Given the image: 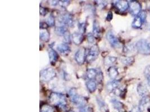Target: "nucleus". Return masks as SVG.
<instances>
[{
	"mask_svg": "<svg viewBox=\"0 0 150 112\" xmlns=\"http://www.w3.org/2000/svg\"><path fill=\"white\" fill-rule=\"evenodd\" d=\"M50 101L52 104L58 106L62 111H66L67 102L64 95L58 92H52L50 96Z\"/></svg>",
	"mask_w": 150,
	"mask_h": 112,
	"instance_id": "1",
	"label": "nucleus"
},
{
	"mask_svg": "<svg viewBox=\"0 0 150 112\" xmlns=\"http://www.w3.org/2000/svg\"><path fill=\"white\" fill-rule=\"evenodd\" d=\"M136 48L138 52L142 55H150V43L145 39H141L136 43Z\"/></svg>",
	"mask_w": 150,
	"mask_h": 112,
	"instance_id": "2",
	"label": "nucleus"
},
{
	"mask_svg": "<svg viewBox=\"0 0 150 112\" xmlns=\"http://www.w3.org/2000/svg\"><path fill=\"white\" fill-rule=\"evenodd\" d=\"M69 95L71 102L75 105H78L80 107L86 104V100L84 98L80 96L76 91V89L73 88L69 91Z\"/></svg>",
	"mask_w": 150,
	"mask_h": 112,
	"instance_id": "3",
	"label": "nucleus"
},
{
	"mask_svg": "<svg viewBox=\"0 0 150 112\" xmlns=\"http://www.w3.org/2000/svg\"><path fill=\"white\" fill-rule=\"evenodd\" d=\"M56 76V73L52 68H47L40 72V78L43 81L47 82L53 79Z\"/></svg>",
	"mask_w": 150,
	"mask_h": 112,
	"instance_id": "4",
	"label": "nucleus"
},
{
	"mask_svg": "<svg viewBox=\"0 0 150 112\" xmlns=\"http://www.w3.org/2000/svg\"><path fill=\"white\" fill-rule=\"evenodd\" d=\"M100 53V49L97 45H94L89 49L88 52L86 55V60L88 62L94 61L97 58Z\"/></svg>",
	"mask_w": 150,
	"mask_h": 112,
	"instance_id": "5",
	"label": "nucleus"
},
{
	"mask_svg": "<svg viewBox=\"0 0 150 112\" xmlns=\"http://www.w3.org/2000/svg\"><path fill=\"white\" fill-rule=\"evenodd\" d=\"M62 24L64 25H68L69 27H73L74 24V21L73 16L69 13H64L62 14L59 19Z\"/></svg>",
	"mask_w": 150,
	"mask_h": 112,
	"instance_id": "6",
	"label": "nucleus"
},
{
	"mask_svg": "<svg viewBox=\"0 0 150 112\" xmlns=\"http://www.w3.org/2000/svg\"><path fill=\"white\" fill-rule=\"evenodd\" d=\"M130 12L133 15L137 16L140 13L141 5L139 2L136 1H132L129 4Z\"/></svg>",
	"mask_w": 150,
	"mask_h": 112,
	"instance_id": "7",
	"label": "nucleus"
},
{
	"mask_svg": "<svg viewBox=\"0 0 150 112\" xmlns=\"http://www.w3.org/2000/svg\"><path fill=\"white\" fill-rule=\"evenodd\" d=\"M106 38L112 47L114 48H117L120 47V44L119 39L111 31L108 32L106 34Z\"/></svg>",
	"mask_w": 150,
	"mask_h": 112,
	"instance_id": "8",
	"label": "nucleus"
},
{
	"mask_svg": "<svg viewBox=\"0 0 150 112\" xmlns=\"http://www.w3.org/2000/svg\"><path fill=\"white\" fill-rule=\"evenodd\" d=\"M86 58V49L84 48L78 49L77 52L75 53V59L76 62L79 64H82L84 63Z\"/></svg>",
	"mask_w": 150,
	"mask_h": 112,
	"instance_id": "9",
	"label": "nucleus"
},
{
	"mask_svg": "<svg viewBox=\"0 0 150 112\" xmlns=\"http://www.w3.org/2000/svg\"><path fill=\"white\" fill-rule=\"evenodd\" d=\"M114 5L120 12H124L129 8V4L127 1H116Z\"/></svg>",
	"mask_w": 150,
	"mask_h": 112,
	"instance_id": "10",
	"label": "nucleus"
},
{
	"mask_svg": "<svg viewBox=\"0 0 150 112\" xmlns=\"http://www.w3.org/2000/svg\"><path fill=\"white\" fill-rule=\"evenodd\" d=\"M57 50L62 55H67L70 52V48L67 43L59 44L57 47Z\"/></svg>",
	"mask_w": 150,
	"mask_h": 112,
	"instance_id": "11",
	"label": "nucleus"
},
{
	"mask_svg": "<svg viewBox=\"0 0 150 112\" xmlns=\"http://www.w3.org/2000/svg\"><path fill=\"white\" fill-rule=\"evenodd\" d=\"M48 56H49V60H50V63L54 65L55 63L57 62L59 58L57 52L54 49H52V48H50L48 50Z\"/></svg>",
	"mask_w": 150,
	"mask_h": 112,
	"instance_id": "12",
	"label": "nucleus"
},
{
	"mask_svg": "<svg viewBox=\"0 0 150 112\" xmlns=\"http://www.w3.org/2000/svg\"><path fill=\"white\" fill-rule=\"evenodd\" d=\"M120 85V81L119 80H114L108 83L106 85V88L109 91L116 90Z\"/></svg>",
	"mask_w": 150,
	"mask_h": 112,
	"instance_id": "13",
	"label": "nucleus"
},
{
	"mask_svg": "<svg viewBox=\"0 0 150 112\" xmlns=\"http://www.w3.org/2000/svg\"><path fill=\"white\" fill-rule=\"evenodd\" d=\"M71 40L73 41V43L76 45H79L81 43H82L83 40V36L82 35V34L80 33H74L71 35Z\"/></svg>",
	"mask_w": 150,
	"mask_h": 112,
	"instance_id": "14",
	"label": "nucleus"
},
{
	"mask_svg": "<svg viewBox=\"0 0 150 112\" xmlns=\"http://www.w3.org/2000/svg\"><path fill=\"white\" fill-rule=\"evenodd\" d=\"M137 91H138V94H139V95L142 97H147V95L149 93V90H148L147 88H146V86L142 83L138 85V86L137 87Z\"/></svg>",
	"mask_w": 150,
	"mask_h": 112,
	"instance_id": "15",
	"label": "nucleus"
},
{
	"mask_svg": "<svg viewBox=\"0 0 150 112\" xmlns=\"http://www.w3.org/2000/svg\"><path fill=\"white\" fill-rule=\"evenodd\" d=\"M40 37L42 41L47 42L50 40V33L46 29H41Z\"/></svg>",
	"mask_w": 150,
	"mask_h": 112,
	"instance_id": "16",
	"label": "nucleus"
},
{
	"mask_svg": "<svg viewBox=\"0 0 150 112\" xmlns=\"http://www.w3.org/2000/svg\"><path fill=\"white\" fill-rule=\"evenodd\" d=\"M98 74V71L94 69H89L87 71V77L89 80H92L97 78Z\"/></svg>",
	"mask_w": 150,
	"mask_h": 112,
	"instance_id": "17",
	"label": "nucleus"
},
{
	"mask_svg": "<svg viewBox=\"0 0 150 112\" xmlns=\"http://www.w3.org/2000/svg\"><path fill=\"white\" fill-rule=\"evenodd\" d=\"M86 86L88 91L91 92H93L97 89V83L94 80H89L86 83Z\"/></svg>",
	"mask_w": 150,
	"mask_h": 112,
	"instance_id": "18",
	"label": "nucleus"
},
{
	"mask_svg": "<svg viewBox=\"0 0 150 112\" xmlns=\"http://www.w3.org/2000/svg\"><path fill=\"white\" fill-rule=\"evenodd\" d=\"M143 22H144L142 20V19L138 15H137L132 22V27L133 28L139 29L142 27Z\"/></svg>",
	"mask_w": 150,
	"mask_h": 112,
	"instance_id": "19",
	"label": "nucleus"
},
{
	"mask_svg": "<svg viewBox=\"0 0 150 112\" xmlns=\"http://www.w3.org/2000/svg\"><path fill=\"white\" fill-rule=\"evenodd\" d=\"M150 99L147 97H143L142 99L140 100L139 104V109L141 111V112H142L144 109V108L146 105H147L149 103H150Z\"/></svg>",
	"mask_w": 150,
	"mask_h": 112,
	"instance_id": "20",
	"label": "nucleus"
},
{
	"mask_svg": "<svg viewBox=\"0 0 150 112\" xmlns=\"http://www.w3.org/2000/svg\"><path fill=\"white\" fill-rule=\"evenodd\" d=\"M108 74L111 78L114 79L117 76L119 72H118L117 69L115 67L111 66L108 69Z\"/></svg>",
	"mask_w": 150,
	"mask_h": 112,
	"instance_id": "21",
	"label": "nucleus"
},
{
	"mask_svg": "<svg viewBox=\"0 0 150 112\" xmlns=\"http://www.w3.org/2000/svg\"><path fill=\"white\" fill-rule=\"evenodd\" d=\"M55 32L57 35L64 36V35L68 32V30L65 26H60L55 28Z\"/></svg>",
	"mask_w": 150,
	"mask_h": 112,
	"instance_id": "22",
	"label": "nucleus"
},
{
	"mask_svg": "<svg viewBox=\"0 0 150 112\" xmlns=\"http://www.w3.org/2000/svg\"><path fill=\"white\" fill-rule=\"evenodd\" d=\"M116 60H117V58L115 57L108 56L105 58L104 63L106 66L112 65V64H114L116 62Z\"/></svg>",
	"mask_w": 150,
	"mask_h": 112,
	"instance_id": "23",
	"label": "nucleus"
},
{
	"mask_svg": "<svg viewBox=\"0 0 150 112\" xmlns=\"http://www.w3.org/2000/svg\"><path fill=\"white\" fill-rule=\"evenodd\" d=\"M134 61V58L133 57H123L122 58V62L126 65H131Z\"/></svg>",
	"mask_w": 150,
	"mask_h": 112,
	"instance_id": "24",
	"label": "nucleus"
},
{
	"mask_svg": "<svg viewBox=\"0 0 150 112\" xmlns=\"http://www.w3.org/2000/svg\"><path fill=\"white\" fill-rule=\"evenodd\" d=\"M93 35H96V36H98L100 34V25L97 21H95L93 22Z\"/></svg>",
	"mask_w": 150,
	"mask_h": 112,
	"instance_id": "25",
	"label": "nucleus"
},
{
	"mask_svg": "<svg viewBox=\"0 0 150 112\" xmlns=\"http://www.w3.org/2000/svg\"><path fill=\"white\" fill-rule=\"evenodd\" d=\"M111 102L112 103V105L114 106V107L116 109L120 111V110L123 109V104L122 103H121L120 102H119L117 100L114 99V100H111Z\"/></svg>",
	"mask_w": 150,
	"mask_h": 112,
	"instance_id": "26",
	"label": "nucleus"
},
{
	"mask_svg": "<svg viewBox=\"0 0 150 112\" xmlns=\"http://www.w3.org/2000/svg\"><path fill=\"white\" fill-rule=\"evenodd\" d=\"M41 112H54V109L51 105H44L41 107Z\"/></svg>",
	"mask_w": 150,
	"mask_h": 112,
	"instance_id": "27",
	"label": "nucleus"
},
{
	"mask_svg": "<svg viewBox=\"0 0 150 112\" xmlns=\"http://www.w3.org/2000/svg\"><path fill=\"white\" fill-rule=\"evenodd\" d=\"M47 24L50 27H52L54 25L55 19L52 15H50L47 19Z\"/></svg>",
	"mask_w": 150,
	"mask_h": 112,
	"instance_id": "28",
	"label": "nucleus"
},
{
	"mask_svg": "<svg viewBox=\"0 0 150 112\" xmlns=\"http://www.w3.org/2000/svg\"><path fill=\"white\" fill-rule=\"evenodd\" d=\"M80 112H92V109L90 106L84 105L80 107Z\"/></svg>",
	"mask_w": 150,
	"mask_h": 112,
	"instance_id": "29",
	"label": "nucleus"
},
{
	"mask_svg": "<svg viewBox=\"0 0 150 112\" xmlns=\"http://www.w3.org/2000/svg\"><path fill=\"white\" fill-rule=\"evenodd\" d=\"M64 41H65V42H66L67 44L70 43L71 37V35L70 34L68 31L65 33V35H64Z\"/></svg>",
	"mask_w": 150,
	"mask_h": 112,
	"instance_id": "30",
	"label": "nucleus"
},
{
	"mask_svg": "<svg viewBox=\"0 0 150 112\" xmlns=\"http://www.w3.org/2000/svg\"><path fill=\"white\" fill-rule=\"evenodd\" d=\"M69 4L70 1H59V5L62 7H67Z\"/></svg>",
	"mask_w": 150,
	"mask_h": 112,
	"instance_id": "31",
	"label": "nucleus"
},
{
	"mask_svg": "<svg viewBox=\"0 0 150 112\" xmlns=\"http://www.w3.org/2000/svg\"><path fill=\"white\" fill-rule=\"evenodd\" d=\"M87 39L89 43H93L95 42V35L92 34V33H88L87 35Z\"/></svg>",
	"mask_w": 150,
	"mask_h": 112,
	"instance_id": "32",
	"label": "nucleus"
},
{
	"mask_svg": "<svg viewBox=\"0 0 150 112\" xmlns=\"http://www.w3.org/2000/svg\"><path fill=\"white\" fill-rule=\"evenodd\" d=\"M96 2V4H97L98 6H99V7H104L107 4L106 2L103 1H97Z\"/></svg>",
	"mask_w": 150,
	"mask_h": 112,
	"instance_id": "33",
	"label": "nucleus"
},
{
	"mask_svg": "<svg viewBox=\"0 0 150 112\" xmlns=\"http://www.w3.org/2000/svg\"><path fill=\"white\" fill-rule=\"evenodd\" d=\"M138 16L142 19V20H143V22H144L145 20H146V13L145 11H141Z\"/></svg>",
	"mask_w": 150,
	"mask_h": 112,
	"instance_id": "34",
	"label": "nucleus"
},
{
	"mask_svg": "<svg viewBox=\"0 0 150 112\" xmlns=\"http://www.w3.org/2000/svg\"><path fill=\"white\" fill-rule=\"evenodd\" d=\"M48 13L47 9L46 8H44V7H40V14L45 16Z\"/></svg>",
	"mask_w": 150,
	"mask_h": 112,
	"instance_id": "35",
	"label": "nucleus"
},
{
	"mask_svg": "<svg viewBox=\"0 0 150 112\" xmlns=\"http://www.w3.org/2000/svg\"><path fill=\"white\" fill-rule=\"evenodd\" d=\"M144 75L147 78L150 77V66H147L146 68V70L144 71Z\"/></svg>",
	"mask_w": 150,
	"mask_h": 112,
	"instance_id": "36",
	"label": "nucleus"
},
{
	"mask_svg": "<svg viewBox=\"0 0 150 112\" xmlns=\"http://www.w3.org/2000/svg\"><path fill=\"white\" fill-rule=\"evenodd\" d=\"M113 18V14L112 13L111 11H110L109 12V13L108 14V16H107V18H106V20L108 21H110Z\"/></svg>",
	"mask_w": 150,
	"mask_h": 112,
	"instance_id": "37",
	"label": "nucleus"
},
{
	"mask_svg": "<svg viewBox=\"0 0 150 112\" xmlns=\"http://www.w3.org/2000/svg\"><path fill=\"white\" fill-rule=\"evenodd\" d=\"M97 102L98 104V106H100V108H103L105 105V103L103 100H101L100 99H97Z\"/></svg>",
	"mask_w": 150,
	"mask_h": 112,
	"instance_id": "38",
	"label": "nucleus"
},
{
	"mask_svg": "<svg viewBox=\"0 0 150 112\" xmlns=\"http://www.w3.org/2000/svg\"><path fill=\"white\" fill-rule=\"evenodd\" d=\"M50 4L52 6H56L57 4H59V1H51Z\"/></svg>",
	"mask_w": 150,
	"mask_h": 112,
	"instance_id": "39",
	"label": "nucleus"
},
{
	"mask_svg": "<svg viewBox=\"0 0 150 112\" xmlns=\"http://www.w3.org/2000/svg\"><path fill=\"white\" fill-rule=\"evenodd\" d=\"M148 84L149 85V86H150V77H148Z\"/></svg>",
	"mask_w": 150,
	"mask_h": 112,
	"instance_id": "40",
	"label": "nucleus"
},
{
	"mask_svg": "<svg viewBox=\"0 0 150 112\" xmlns=\"http://www.w3.org/2000/svg\"><path fill=\"white\" fill-rule=\"evenodd\" d=\"M148 112H150V105L149 106V108H148Z\"/></svg>",
	"mask_w": 150,
	"mask_h": 112,
	"instance_id": "41",
	"label": "nucleus"
},
{
	"mask_svg": "<svg viewBox=\"0 0 150 112\" xmlns=\"http://www.w3.org/2000/svg\"><path fill=\"white\" fill-rule=\"evenodd\" d=\"M74 112V111H69V112Z\"/></svg>",
	"mask_w": 150,
	"mask_h": 112,
	"instance_id": "42",
	"label": "nucleus"
}]
</instances>
